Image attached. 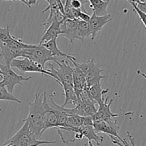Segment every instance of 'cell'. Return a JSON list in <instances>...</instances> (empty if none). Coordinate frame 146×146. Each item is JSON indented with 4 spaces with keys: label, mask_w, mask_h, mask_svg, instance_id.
Segmentation results:
<instances>
[{
    "label": "cell",
    "mask_w": 146,
    "mask_h": 146,
    "mask_svg": "<svg viewBox=\"0 0 146 146\" xmlns=\"http://www.w3.org/2000/svg\"><path fill=\"white\" fill-rule=\"evenodd\" d=\"M44 94L36 93L34 96V101L29 102V110L28 116L22 120V122L28 123L29 128L31 133L35 135L36 138L41 140L43 135V123H44Z\"/></svg>",
    "instance_id": "1"
},
{
    "label": "cell",
    "mask_w": 146,
    "mask_h": 146,
    "mask_svg": "<svg viewBox=\"0 0 146 146\" xmlns=\"http://www.w3.org/2000/svg\"><path fill=\"white\" fill-rule=\"evenodd\" d=\"M19 131L15 135L6 141L4 145L9 144L11 146H38L44 144H55L56 141H41L37 139L35 135L31 133L29 128L28 123L24 121Z\"/></svg>",
    "instance_id": "2"
},
{
    "label": "cell",
    "mask_w": 146,
    "mask_h": 146,
    "mask_svg": "<svg viewBox=\"0 0 146 146\" xmlns=\"http://www.w3.org/2000/svg\"><path fill=\"white\" fill-rule=\"evenodd\" d=\"M76 65L82 71L88 88L96 84H100L101 80L106 78L105 76L101 75V72L104 70L101 68V64L94 62V57L89 61H84L81 64L76 63Z\"/></svg>",
    "instance_id": "3"
},
{
    "label": "cell",
    "mask_w": 146,
    "mask_h": 146,
    "mask_svg": "<svg viewBox=\"0 0 146 146\" xmlns=\"http://www.w3.org/2000/svg\"><path fill=\"white\" fill-rule=\"evenodd\" d=\"M26 44L22 40L17 39L15 37L9 44L0 41V56L4 58V64L10 66L13 60L21 58L22 49Z\"/></svg>",
    "instance_id": "4"
},
{
    "label": "cell",
    "mask_w": 146,
    "mask_h": 146,
    "mask_svg": "<svg viewBox=\"0 0 146 146\" xmlns=\"http://www.w3.org/2000/svg\"><path fill=\"white\" fill-rule=\"evenodd\" d=\"M59 68H55L50 64V69L48 71L52 73L56 76V81L62 87L65 88H74L73 85V71L74 68L71 67L68 62L64 60H61V62L58 61L56 63Z\"/></svg>",
    "instance_id": "5"
},
{
    "label": "cell",
    "mask_w": 146,
    "mask_h": 146,
    "mask_svg": "<svg viewBox=\"0 0 146 146\" xmlns=\"http://www.w3.org/2000/svg\"><path fill=\"white\" fill-rule=\"evenodd\" d=\"M113 98H111L109 102H108V97H106L104 103L98 105L99 107H98V111L91 118H92V121L98 119L103 120L106 122L108 125H111L113 128L119 131L120 126L118 125L116 121L113 119L114 118L119 116V114L113 113L111 111V104H113Z\"/></svg>",
    "instance_id": "6"
},
{
    "label": "cell",
    "mask_w": 146,
    "mask_h": 146,
    "mask_svg": "<svg viewBox=\"0 0 146 146\" xmlns=\"http://www.w3.org/2000/svg\"><path fill=\"white\" fill-rule=\"evenodd\" d=\"M11 67L17 68L20 72L21 73V75L25 73H39L42 75H46L48 76H51L56 80V76L48 71V69H43L42 68L39 66L38 64L34 63L31 60L28 58H22L21 59L16 58L14 59L11 62Z\"/></svg>",
    "instance_id": "7"
},
{
    "label": "cell",
    "mask_w": 146,
    "mask_h": 146,
    "mask_svg": "<svg viewBox=\"0 0 146 146\" xmlns=\"http://www.w3.org/2000/svg\"><path fill=\"white\" fill-rule=\"evenodd\" d=\"M0 70L2 72V81L4 86L7 88L8 91L12 94L14 88L16 85H23L22 81H27L31 79L32 77L29 76L25 78L22 75L16 74L11 68V66L5 65L0 63Z\"/></svg>",
    "instance_id": "8"
},
{
    "label": "cell",
    "mask_w": 146,
    "mask_h": 146,
    "mask_svg": "<svg viewBox=\"0 0 146 146\" xmlns=\"http://www.w3.org/2000/svg\"><path fill=\"white\" fill-rule=\"evenodd\" d=\"M27 58L38 64L43 69H46L45 68V65L48 61L58 62V59L53 56L51 53L46 47L41 45H34L32 51Z\"/></svg>",
    "instance_id": "9"
},
{
    "label": "cell",
    "mask_w": 146,
    "mask_h": 146,
    "mask_svg": "<svg viewBox=\"0 0 146 146\" xmlns=\"http://www.w3.org/2000/svg\"><path fill=\"white\" fill-rule=\"evenodd\" d=\"M57 130L65 131L68 133H74L78 131L81 133L84 138H87L88 141H94L96 143V145H101V143H102L104 140L102 135H98L96 133L93 125H83L79 128H59Z\"/></svg>",
    "instance_id": "10"
},
{
    "label": "cell",
    "mask_w": 146,
    "mask_h": 146,
    "mask_svg": "<svg viewBox=\"0 0 146 146\" xmlns=\"http://www.w3.org/2000/svg\"><path fill=\"white\" fill-rule=\"evenodd\" d=\"M112 20L113 19L111 18V15L110 14H107L104 16H97L93 12L88 21L91 30V40L95 39L98 31H101L104 26L106 25Z\"/></svg>",
    "instance_id": "11"
},
{
    "label": "cell",
    "mask_w": 146,
    "mask_h": 146,
    "mask_svg": "<svg viewBox=\"0 0 146 146\" xmlns=\"http://www.w3.org/2000/svg\"><path fill=\"white\" fill-rule=\"evenodd\" d=\"M44 123H43V133L48 128H58L56 115L54 110L48 105V98L46 97V92L44 93Z\"/></svg>",
    "instance_id": "12"
},
{
    "label": "cell",
    "mask_w": 146,
    "mask_h": 146,
    "mask_svg": "<svg viewBox=\"0 0 146 146\" xmlns=\"http://www.w3.org/2000/svg\"><path fill=\"white\" fill-rule=\"evenodd\" d=\"M78 19H65L61 24V35L70 41L71 44L78 39L77 35V23Z\"/></svg>",
    "instance_id": "13"
},
{
    "label": "cell",
    "mask_w": 146,
    "mask_h": 146,
    "mask_svg": "<svg viewBox=\"0 0 146 146\" xmlns=\"http://www.w3.org/2000/svg\"><path fill=\"white\" fill-rule=\"evenodd\" d=\"M93 126H94V130H95L96 133H104L107 134L108 136H113L116 138L117 139L119 140L123 145H126L128 143L126 141V140L122 138L118 134L119 131L113 128L111 125H108L106 122L101 119L96 120V121H93Z\"/></svg>",
    "instance_id": "14"
},
{
    "label": "cell",
    "mask_w": 146,
    "mask_h": 146,
    "mask_svg": "<svg viewBox=\"0 0 146 146\" xmlns=\"http://www.w3.org/2000/svg\"><path fill=\"white\" fill-rule=\"evenodd\" d=\"M74 64V71H73V85L74 90L76 96H78L81 91L86 88H88L86 85L85 76L83 74L82 71L77 66L76 62H72Z\"/></svg>",
    "instance_id": "15"
},
{
    "label": "cell",
    "mask_w": 146,
    "mask_h": 146,
    "mask_svg": "<svg viewBox=\"0 0 146 146\" xmlns=\"http://www.w3.org/2000/svg\"><path fill=\"white\" fill-rule=\"evenodd\" d=\"M61 21L55 20L53 21L44 31L42 34V38L39 43V45L46 43L51 40L56 39L59 35H61Z\"/></svg>",
    "instance_id": "16"
},
{
    "label": "cell",
    "mask_w": 146,
    "mask_h": 146,
    "mask_svg": "<svg viewBox=\"0 0 146 146\" xmlns=\"http://www.w3.org/2000/svg\"><path fill=\"white\" fill-rule=\"evenodd\" d=\"M83 125H93L91 116L83 117L78 115H68L66 128H79Z\"/></svg>",
    "instance_id": "17"
},
{
    "label": "cell",
    "mask_w": 146,
    "mask_h": 146,
    "mask_svg": "<svg viewBox=\"0 0 146 146\" xmlns=\"http://www.w3.org/2000/svg\"><path fill=\"white\" fill-rule=\"evenodd\" d=\"M39 45V44H38ZM43 46L46 47L50 52L51 53L53 56L56 57V56H61L64 57V58H66L68 59H69L71 62H74L76 61V58L73 56L70 55V54H67L66 53L63 52L61 50H60L58 48V46L56 44V39L51 40V41H48L46 43H44V44H41Z\"/></svg>",
    "instance_id": "18"
},
{
    "label": "cell",
    "mask_w": 146,
    "mask_h": 146,
    "mask_svg": "<svg viewBox=\"0 0 146 146\" xmlns=\"http://www.w3.org/2000/svg\"><path fill=\"white\" fill-rule=\"evenodd\" d=\"M88 90L91 98L98 105L104 103V100H105L104 95H106L109 91V88H105V89H104L101 87V84L91 86H90L88 88Z\"/></svg>",
    "instance_id": "19"
},
{
    "label": "cell",
    "mask_w": 146,
    "mask_h": 146,
    "mask_svg": "<svg viewBox=\"0 0 146 146\" xmlns=\"http://www.w3.org/2000/svg\"><path fill=\"white\" fill-rule=\"evenodd\" d=\"M90 7L94 14L97 16H104L107 14V8L111 0H88Z\"/></svg>",
    "instance_id": "20"
},
{
    "label": "cell",
    "mask_w": 146,
    "mask_h": 146,
    "mask_svg": "<svg viewBox=\"0 0 146 146\" xmlns=\"http://www.w3.org/2000/svg\"><path fill=\"white\" fill-rule=\"evenodd\" d=\"M77 35H78V40H80L81 41H84L86 37H89L91 36V30L88 22L81 21L80 19L78 20Z\"/></svg>",
    "instance_id": "21"
},
{
    "label": "cell",
    "mask_w": 146,
    "mask_h": 146,
    "mask_svg": "<svg viewBox=\"0 0 146 146\" xmlns=\"http://www.w3.org/2000/svg\"><path fill=\"white\" fill-rule=\"evenodd\" d=\"M0 101H14V102L18 103V104H21V101L19 98L14 96L12 94L9 92L5 86H4L0 88Z\"/></svg>",
    "instance_id": "22"
},
{
    "label": "cell",
    "mask_w": 146,
    "mask_h": 146,
    "mask_svg": "<svg viewBox=\"0 0 146 146\" xmlns=\"http://www.w3.org/2000/svg\"><path fill=\"white\" fill-rule=\"evenodd\" d=\"M14 36L10 34L9 27L7 26L5 27H0V41L6 44H9L13 40Z\"/></svg>",
    "instance_id": "23"
},
{
    "label": "cell",
    "mask_w": 146,
    "mask_h": 146,
    "mask_svg": "<svg viewBox=\"0 0 146 146\" xmlns=\"http://www.w3.org/2000/svg\"><path fill=\"white\" fill-rule=\"evenodd\" d=\"M127 135H128V138H129V141H130V144L128 143L126 145H123L122 143L121 142V141H119L118 139H117L116 138H115V137L113 136H108L110 138H111V142L113 143V144H115V145H117L118 146H136V144H135V138H133V136L132 135H131V133H130L129 132H127Z\"/></svg>",
    "instance_id": "24"
},
{
    "label": "cell",
    "mask_w": 146,
    "mask_h": 146,
    "mask_svg": "<svg viewBox=\"0 0 146 146\" xmlns=\"http://www.w3.org/2000/svg\"><path fill=\"white\" fill-rule=\"evenodd\" d=\"M129 3L132 5V7H133L134 11L137 13V14H138V17H139L140 19L141 20V21H142L144 27L146 28V14H145L144 12H143L141 10H140L138 8V7H137L136 5V3L135 2H129Z\"/></svg>",
    "instance_id": "25"
},
{
    "label": "cell",
    "mask_w": 146,
    "mask_h": 146,
    "mask_svg": "<svg viewBox=\"0 0 146 146\" xmlns=\"http://www.w3.org/2000/svg\"><path fill=\"white\" fill-rule=\"evenodd\" d=\"M90 18H91V16H90L88 13L83 12V11H81V14H80V15H79V18H78V19L88 23V21H89V20H90Z\"/></svg>",
    "instance_id": "26"
},
{
    "label": "cell",
    "mask_w": 146,
    "mask_h": 146,
    "mask_svg": "<svg viewBox=\"0 0 146 146\" xmlns=\"http://www.w3.org/2000/svg\"><path fill=\"white\" fill-rule=\"evenodd\" d=\"M24 1H25V5H27L29 8L31 9V6L36 5L37 4L38 0H24Z\"/></svg>",
    "instance_id": "27"
},
{
    "label": "cell",
    "mask_w": 146,
    "mask_h": 146,
    "mask_svg": "<svg viewBox=\"0 0 146 146\" xmlns=\"http://www.w3.org/2000/svg\"><path fill=\"white\" fill-rule=\"evenodd\" d=\"M125 1H128V2H135V3H138L139 2V0H124Z\"/></svg>",
    "instance_id": "28"
},
{
    "label": "cell",
    "mask_w": 146,
    "mask_h": 146,
    "mask_svg": "<svg viewBox=\"0 0 146 146\" xmlns=\"http://www.w3.org/2000/svg\"><path fill=\"white\" fill-rule=\"evenodd\" d=\"M3 1H14V2H15V1H21V2L24 3V4H25V1H24V0H3Z\"/></svg>",
    "instance_id": "29"
},
{
    "label": "cell",
    "mask_w": 146,
    "mask_h": 146,
    "mask_svg": "<svg viewBox=\"0 0 146 146\" xmlns=\"http://www.w3.org/2000/svg\"><path fill=\"white\" fill-rule=\"evenodd\" d=\"M84 146H94V145H93V143H92V142H91V141H88L87 143L84 144Z\"/></svg>",
    "instance_id": "30"
},
{
    "label": "cell",
    "mask_w": 146,
    "mask_h": 146,
    "mask_svg": "<svg viewBox=\"0 0 146 146\" xmlns=\"http://www.w3.org/2000/svg\"><path fill=\"white\" fill-rule=\"evenodd\" d=\"M4 86V82H3V81H0V88H1L2 86Z\"/></svg>",
    "instance_id": "31"
},
{
    "label": "cell",
    "mask_w": 146,
    "mask_h": 146,
    "mask_svg": "<svg viewBox=\"0 0 146 146\" xmlns=\"http://www.w3.org/2000/svg\"><path fill=\"white\" fill-rule=\"evenodd\" d=\"M0 78H2V72H1V70H0Z\"/></svg>",
    "instance_id": "32"
},
{
    "label": "cell",
    "mask_w": 146,
    "mask_h": 146,
    "mask_svg": "<svg viewBox=\"0 0 146 146\" xmlns=\"http://www.w3.org/2000/svg\"><path fill=\"white\" fill-rule=\"evenodd\" d=\"M46 1H47V2H48V0H46Z\"/></svg>",
    "instance_id": "33"
}]
</instances>
